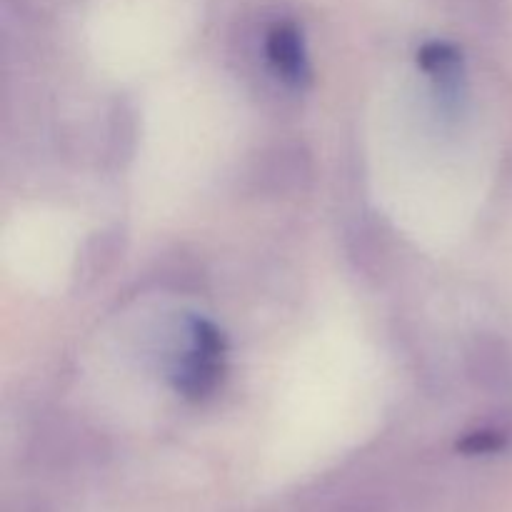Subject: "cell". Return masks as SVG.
Listing matches in <instances>:
<instances>
[{
	"label": "cell",
	"mask_w": 512,
	"mask_h": 512,
	"mask_svg": "<svg viewBox=\"0 0 512 512\" xmlns=\"http://www.w3.org/2000/svg\"><path fill=\"white\" fill-rule=\"evenodd\" d=\"M225 355H228V343L218 325L203 318L190 320V345L175 360L170 373L173 388L193 403L210 398L223 380Z\"/></svg>",
	"instance_id": "cell-1"
},
{
	"label": "cell",
	"mask_w": 512,
	"mask_h": 512,
	"mask_svg": "<svg viewBox=\"0 0 512 512\" xmlns=\"http://www.w3.org/2000/svg\"><path fill=\"white\" fill-rule=\"evenodd\" d=\"M263 53L275 78L288 88L303 93L313 83L308 45H305L303 28L295 20H275L263 38Z\"/></svg>",
	"instance_id": "cell-2"
},
{
	"label": "cell",
	"mask_w": 512,
	"mask_h": 512,
	"mask_svg": "<svg viewBox=\"0 0 512 512\" xmlns=\"http://www.w3.org/2000/svg\"><path fill=\"white\" fill-rule=\"evenodd\" d=\"M418 65L430 75L435 93L445 100V105L455 103L463 85V53L453 43L430 40L418 50Z\"/></svg>",
	"instance_id": "cell-3"
},
{
	"label": "cell",
	"mask_w": 512,
	"mask_h": 512,
	"mask_svg": "<svg viewBox=\"0 0 512 512\" xmlns=\"http://www.w3.org/2000/svg\"><path fill=\"white\" fill-rule=\"evenodd\" d=\"M503 443L505 435L500 430H475L463 440L460 448L468 450V453H493V450L503 448Z\"/></svg>",
	"instance_id": "cell-4"
}]
</instances>
